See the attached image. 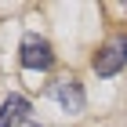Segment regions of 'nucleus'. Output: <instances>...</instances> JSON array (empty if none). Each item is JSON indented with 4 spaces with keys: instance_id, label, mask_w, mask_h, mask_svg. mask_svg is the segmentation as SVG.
I'll list each match as a JSON object with an SVG mask.
<instances>
[{
    "instance_id": "1",
    "label": "nucleus",
    "mask_w": 127,
    "mask_h": 127,
    "mask_svg": "<svg viewBox=\"0 0 127 127\" xmlns=\"http://www.w3.org/2000/svg\"><path fill=\"white\" fill-rule=\"evenodd\" d=\"M95 73L98 76H116L120 69L127 65V33H116V36H109L95 55Z\"/></svg>"
},
{
    "instance_id": "2",
    "label": "nucleus",
    "mask_w": 127,
    "mask_h": 127,
    "mask_svg": "<svg viewBox=\"0 0 127 127\" xmlns=\"http://www.w3.org/2000/svg\"><path fill=\"white\" fill-rule=\"evenodd\" d=\"M18 58L26 69H36V73H47L51 65H55V51H51V44L44 36H36V33H26L22 36V51Z\"/></svg>"
},
{
    "instance_id": "3",
    "label": "nucleus",
    "mask_w": 127,
    "mask_h": 127,
    "mask_svg": "<svg viewBox=\"0 0 127 127\" xmlns=\"http://www.w3.org/2000/svg\"><path fill=\"white\" fill-rule=\"evenodd\" d=\"M51 95H55V102H58V105L65 109L69 116H76V113H84V105H87V95H84V84H80L76 76H65V80H58V84H51Z\"/></svg>"
},
{
    "instance_id": "4",
    "label": "nucleus",
    "mask_w": 127,
    "mask_h": 127,
    "mask_svg": "<svg viewBox=\"0 0 127 127\" xmlns=\"http://www.w3.org/2000/svg\"><path fill=\"white\" fill-rule=\"evenodd\" d=\"M26 120H29V102L22 95L4 98V105H0V127H22Z\"/></svg>"
}]
</instances>
